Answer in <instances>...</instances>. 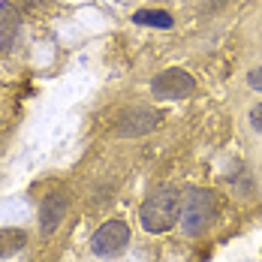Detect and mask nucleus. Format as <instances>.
<instances>
[{"label": "nucleus", "mask_w": 262, "mask_h": 262, "mask_svg": "<svg viewBox=\"0 0 262 262\" xmlns=\"http://www.w3.org/2000/svg\"><path fill=\"white\" fill-rule=\"evenodd\" d=\"M178 217H181V193H178L175 187H160V190H154V193L145 199L142 214H139L142 226H145L151 235L169 232V229L178 223Z\"/></svg>", "instance_id": "f257e3e1"}, {"label": "nucleus", "mask_w": 262, "mask_h": 262, "mask_svg": "<svg viewBox=\"0 0 262 262\" xmlns=\"http://www.w3.org/2000/svg\"><path fill=\"white\" fill-rule=\"evenodd\" d=\"M214 217H217V199H214L211 190L193 187V190H187L181 196V217L178 220H181L184 235H190V238L202 235L214 223Z\"/></svg>", "instance_id": "f03ea898"}, {"label": "nucleus", "mask_w": 262, "mask_h": 262, "mask_svg": "<svg viewBox=\"0 0 262 262\" xmlns=\"http://www.w3.org/2000/svg\"><path fill=\"white\" fill-rule=\"evenodd\" d=\"M127 244H130V226L124 220H108L91 238V250L97 256H118L127 250Z\"/></svg>", "instance_id": "7ed1b4c3"}, {"label": "nucleus", "mask_w": 262, "mask_h": 262, "mask_svg": "<svg viewBox=\"0 0 262 262\" xmlns=\"http://www.w3.org/2000/svg\"><path fill=\"white\" fill-rule=\"evenodd\" d=\"M193 76L181 70V67H172V70H166V73H160L157 79L151 81V91H154V97H163V100H184V97H190L193 94Z\"/></svg>", "instance_id": "20e7f679"}, {"label": "nucleus", "mask_w": 262, "mask_h": 262, "mask_svg": "<svg viewBox=\"0 0 262 262\" xmlns=\"http://www.w3.org/2000/svg\"><path fill=\"white\" fill-rule=\"evenodd\" d=\"M160 127V112L148 108V105H139V108H130L124 112L121 124H118V136L124 139H136V136H148Z\"/></svg>", "instance_id": "39448f33"}, {"label": "nucleus", "mask_w": 262, "mask_h": 262, "mask_svg": "<svg viewBox=\"0 0 262 262\" xmlns=\"http://www.w3.org/2000/svg\"><path fill=\"white\" fill-rule=\"evenodd\" d=\"M63 217H67V196L63 193L46 196V202L39 208V229H42V235H54L57 226L63 223Z\"/></svg>", "instance_id": "423d86ee"}, {"label": "nucleus", "mask_w": 262, "mask_h": 262, "mask_svg": "<svg viewBox=\"0 0 262 262\" xmlns=\"http://www.w3.org/2000/svg\"><path fill=\"white\" fill-rule=\"evenodd\" d=\"M21 30V15L12 3H0V49H12Z\"/></svg>", "instance_id": "0eeeda50"}, {"label": "nucleus", "mask_w": 262, "mask_h": 262, "mask_svg": "<svg viewBox=\"0 0 262 262\" xmlns=\"http://www.w3.org/2000/svg\"><path fill=\"white\" fill-rule=\"evenodd\" d=\"M25 244H27V235L21 229H0V259L15 256Z\"/></svg>", "instance_id": "6e6552de"}, {"label": "nucleus", "mask_w": 262, "mask_h": 262, "mask_svg": "<svg viewBox=\"0 0 262 262\" xmlns=\"http://www.w3.org/2000/svg\"><path fill=\"white\" fill-rule=\"evenodd\" d=\"M136 25H148V27H160V30H169L172 27V15L163 12V9H142L133 15Z\"/></svg>", "instance_id": "1a4fd4ad"}, {"label": "nucleus", "mask_w": 262, "mask_h": 262, "mask_svg": "<svg viewBox=\"0 0 262 262\" xmlns=\"http://www.w3.org/2000/svg\"><path fill=\"white\" fill-rule=\"evenodd\" d=\"M250 127L256 133H262V103H256L250 108Z\"/></svg>", "instance_id": "9d476101"}, {"label": "nucleus", "mask_w": 262, "mask_h": 262, "mask_svg": "<svg viewBox=\"0 0 262 262\" xmlns=\"http://www.w3.org/2000/svg\"><path fill=\"white\" fill-rule=\"evenodd\" d=\"M247 84H250L253 91H262V67H256V70L247 73Z\"/></svg>", "instance_id": "9b49d317"}]
</instances>
